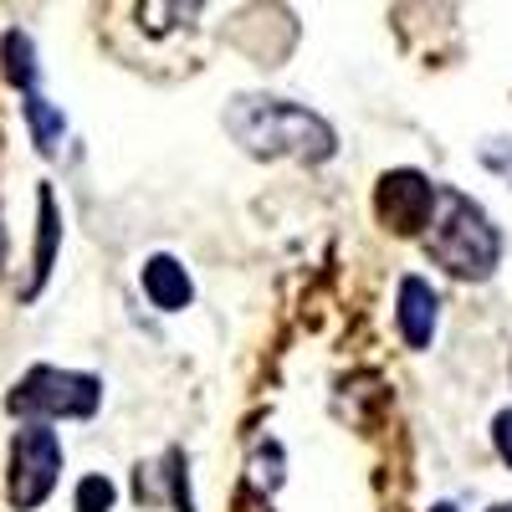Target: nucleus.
I'll use <instances>...</instances> for the list:
<instances>
[{
	"label": "nucleus",
	"mask_w": 512,
	"mask_h": 512,
	"mask_svg": "<svg viewBox=\"0 0 512 512\" xmlns=\"http://www.w3.org/2000/svg\"><path fill=\"white\" fill-rule=\"evenodd\" d=\"M0 267H6V226H0Z\"/></svg>",
	"instance_id": "16"
},
{
	"label": "nucleus",
	"mask_w": 512,
	"mask_h": 512,
	"mask_svg": "<svg viewBox=\"0 0 512 512\" xmlns=\"http://www.w3.org/2000/svg\"><path fill=\"white\" fill-rule=\"evenodd\" d=\"M492 512H512V502H502V507H492Z\"/></svg>",
	"instance_id": "18"
},
{
	"label": "nucleus",
	"mask_w": 512,
	"mask_h": 512,
	"mask_svg": "<svg viewBox=\"0 0 512 512\" xmlns=\"http://www.w3.org/2000/svg\"><path fill=\"white\" fill-rule=\"evenodd\" d=\"M431 512H456V507H446V502H441V507H431Z\"/></svg>",
	"instance_id": "17"
},
{
	"label": "nucleus",
	"mask_w": 512,
	"mask_h": 512,
	"mask_svg": "<svg viewBox=\"0 0 512 512\" xmlns=\"http://www.w3.org/2000/svg\"><path fill=\"white\" fill-rule=\"evenodd\" d=\"M441 185H431L420 169H390L374 190V216L390 226L395 236H425L431 226V210H436Z\"/></svg>",
	"instance_id": "5"
},
{
	"label": "nucleus",
	"mask_w": 512,
	"mask_h": 512,
	"mask_svg": "<svg viewBox=\"0 0 512 512\" xmlns=\"http://www.w3.org/2000/svg\"><path fill=\"white\" fill-rule=\"evenodd\" d=\"M26 128H31V139H36L41 154H57L62 149V134H67V118L41 93H26Z\"/></svg>",
	"instance_id": "9"
},
{
	"label": "nucleus",
	"mask_w": 512,
	"mask_h": 512,
	"mask_svg": "<svg viewBox=\"0 0 512 512\" xmlns=\"http://www.w3.org/2000/svg\"><path fill=\"white\" fill-rule=\"evenodd\" d=\"M169 492L180 497V512H195L190 487H185V456H180V451H169Z\"/></svg>",
	"instance_id": "14"
},
{
	"label": "nucleus",
	"mask_w": 512,
	"mask_h": 512,
	"mask_svg": "<svg viewBox=\"0 0 512 512\" xmlns=\"http://www.w3.org/2000/svg\"><path fill=\"white\" fill-rule=\"evenodd\" d=\"M113 497H118V487L98 472L77 482V512H113Z\"/></svg>",
	"instance_id": "12"
},
{
	"label": "nucleus",
	"mask_w": 512,
	"mask_h": 512,
	"mask_svg": "<svg viewBox=\"0 0 512 512\" xmlns=\"http://www.w3.org/2000/svg\"><path fill=\"white\" fill-rule=\"evenodd\" d=\"M144 292H149V303L159 308V313H180V308H190V297H195V282H190V272L175 262V256H149L144 262Z\"/></svg>",
	"instance_id": "7"
},
{
	"label": "nucleus",
	"mask_w": 512,
	"mask_h": 512,
	"mask_svg": "<svg viewBox=\"0 0 512 512\" xmlns=\"http://www.w3.org/2000/svg\"><path fill=\"white\" fill-rule=\"evenodd\" d=\"M36 262H31V282H26V292L21 297H36L41 287H47V277H52V262H57V241H62V221H57V195L41 185V195H36Z\"/></svg>",
	"instance_id": "8"
},
{
	"label": "nucleus",
	"mask_w": 512,
	"mask_h": 512,
	"mask_svg": "<svg viewBox=\"0 0 512 512\" xmlns=\"http://www.w3.org/2000/svg\"><path fill=\"white\" fill-rule=\"evenodd\" d=\"M492 441H497V451H502V461L512 466V410H502V415L492 420Z\"/></svg>",
	"instance_id": "15"
},
{
	"label": "nucleus",
	"mask_w": 512,
	"mask_h": 512,
	"mask_svg": "<svg viewBox=\"0 0 512 512\" xmlns=\"http://www.w3.org/2000/svg\"><path fill=\"white\" fill-rule=\"evenodd\" d=\"M57 472H62V446L57 431L41 420H26L11 436V472H6V497L16 512H36L57 492Z\"/></svg>",
	"instance_id": "4"
},
{
	"label": "nucleus",
	"mask_w": 512,
	"mask_h": 512,
	"mask_svg": "<svg viewBox=\"0 0 512 512\" xmlns=\"http://www.w3.org/2000/svg\"><path fill=\"white\" fill-rule=\"evenodd\" d=\"M103 405V379L98 374H77V369H52L36 364L21 374V384L6 395V410L21 420H88Z\"/></svg>",
	"instance_id": "3"
},
{
	"label": "nucleus",
	"mask_w": 512,
	"mask_h": 512,
	"mask_svg": "<svg viewBox=\"0 0 512 512\" xmlns=\"http://www.w3.org/2000/svg\"><path fill=\"white\" fill-rule=\"evenodd\" d=\"M282 472H287V456H282L277 441H267L262 451L251 456V487L262 482V492H272V487H282Z\"/></svg>",
	"instance_id": "11"
},
{
	"label": "nucleus",
	"mask_w": 512,
	"mask_h": 512,
	"mask_svg": "<svg viewBox=\"0 0 512 512\" xmlns=\"http://www.w3.org/2000/svg\"><path fill=\"white\" fill-rule=\"evenodd\" d=\"M0 62H6V77L16 82L21 93H36V47L26 31H6L0 41Z\"/></svg>",
	"instance_id": "10"
},
{
	"label": "nucleus",
	"mask_w": 512,
	"mask_h": 512,
	"mask_svg": "<svg viewBox=\"0 0 512 512\" xmlns=\"http://www.w3.org/2000/svg\"><path fill=\"white\" fill-rule=\"evenodd\" d=\"M226 134L256 154V159H297V164H323L338 154L333 123L318 118L303 103L287 98H231L226 108Z\"/></svg>",
	"instance_id": "1"
},
{
	"label": "nucleus",
	"mask_w": 512,
	"mask_h": 512,
	"mask_svg": "<svg viewBox=\"0 0 512 512\" xmlns=\"http://www.w3.org/2000/svg\"><path fill=\"white\" fill-rule=\"evenodd\" d=\"M482 164L492 169V175L512 180V139H497V144H482Z\"/></svg>",
	"instance_id": "13"
},
{
	"label": "nucleus",
	"mask_w": 512,
	"mask_h": 512,
	"mask_svg": "<svg viewBox=\"0 0 512 512\" xmlns=\"http://www.w3.org/2000/svg\"><path fill=\"white\" fill-rule=\"evenodd\" d=\"M436 318H441L436 287L425 282V277H405V282H400V333H405V344H410V349H431Z\"/></svg>",
	"instance_id": "6"
},
{
	"label": "nucleus",
	"mask_w": 512,
	"mask_h": 512,
	"mask_svg": "<svg viewBox=\"0 0 512 512\" xmlns=\"http://www.w3.org/2000/svg\"><path fill=\"white\" fill-rule=\"evenodd\" d=\"M420 241H425V251H431V262L446 267L461 282H487L502 262V236L487 221V210L477 200H466L461 190H446V185L436 195L431 226H425Z\"/></svg>",
	"instance_id": "2"
}]
</instances>
